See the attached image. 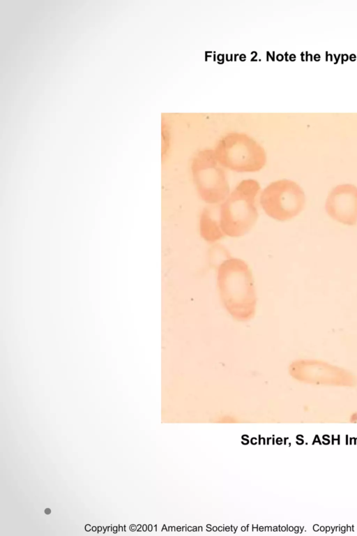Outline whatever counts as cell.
Here are the masks:
<instances>
[{
    "label": "cell",
    "instance_id": "6da1fadb",
    "mask_svg": "<svg viewBox=\"0 0 357 536\" xmlns=\"http://www.w3.org/2000/svg\"><path fill=\"white\" fill-rule=\"evenodd\" d=\"M221 300L236 320L252 319L255 313L256 292L251 269L241 259L230 258L219 266L217 277Z\"/></svg>",
    "mask_w": 357,
    "mask_h": 536
},
{
    "label": "cell",
    "instance_id": "7a4b0ae2",
    "mask_svg": "<svg viewBox=\"0 0 357 536\" xmlns=\"http://www.w3.org/2000/svg\"><path fill=\"white\" fill-rule=\"evenodd\" d=\"M260 190L254 179L241 181L221 204L219 223L225 235L238 237L246 234L258 218L255 198Z\"/></svg>",
    "mask_w": 357,
    "mask_h": 536
},
{
    "label": "cell",
    "instance_id": "3957f363",
    "mask_svg": "<svg viewBox=\"0 0 357 536\" xmlns=\"http://www.w3.org/2000/svg\"><path fill=\"white\" fill-rule=\"evenodd\" d=\"M215 157L220 165L238 172L260 170L266 163L264 149L245 135L231 134L218 144Z\"/></svg>",
    "mask_w": 357,
    "mask_h": 536
},
{
    "label": "cell",
    "instance_id": "277c9868",
    "mask_svg": "<svg viewBox=\"0 0 357 536\" xmlns=\"http://www.w3.org/2000/svg\"><path fill=\"white\" fill-rule=\"evenodd\" d=\"M260 204L265 213L280 221L292 219L304 209L305 195L295 181L280 179L268 184L261 192Z\"/></svg>",
    "mask_w": 357,
    "mask_h": 536
},
{
    "label": "cell",
    "instance_id": "5b68a950",
    "mask_svg": "<svg viewBox=\"0 0 357 536\" xmlns=\"http://www.w3.org/2000/svg\"><path fill=\"white\" fill-rule=\"evenodd\" d=\"M197 191L205 202L217 204L229 195V186L223 169L211 151L200 152L191 166Z\"/></svg>",
    "mask_w": 357,
    "mask_h": 536
},
{
    "label": "cell",
    "instance_id": "8992f818",
    "mask_svg": "<svg viewBox=\"0 0 357 536\" xmlns=\"http://www.w3.org/2000/svg\"><path fill=\"white\" fill-rule=\"evenodd\" d=\"M289 371L294 378L312 383L351 385L354 380L347 371L316 359L296 360Z\"/></svg>",
    "mask_w": 357,
    "mask_h": 536
},
{
    "label": "cell",
    "instance_id": "52a82bcc",
    "mask_svg": "<svg viewBox=\"0 0 357 536\" xmlns=\"http://www.w3.org/2000/svg\"><path fill=\"white\" fill-rule=\"evenodd\" d=\"M325 209L332 219L344 225H356L357 187L350 184H340L334 187L327 197Z\"/></svg>",
    "mask_w": 357,
    "mask_h": 536
},
{
    "label": "cell",
    "instance_id": "ba28073f",
    "mask_svg": "<svg viewBox=\"0 0 357 536\" xmlns=\"http://www.w3.org/2000/svg\"><path fill=\"white\" fill-rule=\"evenodd\" d=\"M199 230L202 237L209 242L218 241L225 235L219 222L211 216L210 211L207 208L204 209L201 214Z\"/></svg>",
    "mask_w": 357,
    "mask_h": 536
},
{
    "label": "cell",
    "instance_id": "9c48e42d",
    "mask_svg": "<svg viewBox=\"0 0 357 536\" xmlns=\"http://www.w3.org/2000/svg\"><path fill=\"white\" fill-rule=\"evenodd\" d=\"M45 512H46L47 514H48L49 512H50V510L49 509H47L45 510Z\"/></svg>",
    "mask_w": 357,
    "mask_h": 536
}]
</instances>
